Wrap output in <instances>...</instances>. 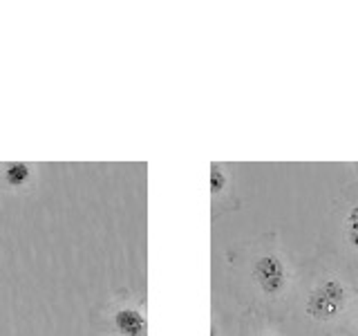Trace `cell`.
Returning a JSON list of instances; mask_svg holds the SVG:
<instances>
[{
  "mask_svg": "<svg viewBox=\"0 0 358 336\" xmlns=\"http://www.w3.org/2000/svg\"><path fill=\"white\" fill-rule=\"evenodd\" d=\"M253 280L257 289L266 296L285 294V289L289 285V267L285 262V258L275 251L262 253L253 265Z\"/></svg>",
  "mask_w": 358,
  "mask_h": 336,
  "instance_id": "3",
  "label": "cell"
},
{
  "mask_svg": "<svg viewBox=\"0 0 358 336\" xmlns=\"http://www.w3.org/2000/svg\"><path fill=\"white\" fill-rule=\"evenodd\" d=\"M345 302H347V289L341 283V278L324 276L320 283L309 291L305 309L313 321L327 323L338 316L345 307Z\"/></svg>",
  "mask_w": 358,
  "mask_h": 336,
  "instance_id": "2",
  "label": "cell"
},
{
  "mask_svg": "<svg viewBox=\"0 0 358 336\" xmlns=\"http://www.w3.org/2000/svg\"><path fill=\"white\" fill-rule=\"evenodd\" d=\"M347 242H350L354 249H358V204H354L347 213Z\"/></svg>",
  "mask_w": 358,
  "mask_h": 336,
  "instance_id": "6",
  "label": "cell"
},
{
  "mask_svg": "<svg viewBox=\"0 0 358 336\" xmlns=\"http://www.w3.org/2000/svg\"><path fill=\"white\" fill-rule=\"evenodd\" d=\"M227 190H229V175L217 162H213L210 164V195L220 197L222 193H227Z\"/></svg>",
  "mask_w": 358,
  "mask_h": 336,
  "instance_id": "5",
  "label": "cell"
},
{
  "mask_svg": "<svg viewBox=\"0 0 358 336\" xmlns=\"http://www.w3.org/2000/svg\"><path fill=\"white\" fill-rule=\"evenodd\" d=\"M36 184V166L29 162H3L0 164V190H29Z\"/></svg>",
  "mask_w": 358,
  "mask_h": 336,
  "instance_id": "4",
  "label": "cell"
},
{
  "mask_svg": "<svg viewBox=\"0 0 358 336\" xmlns=\"http://www.w3.org/2000/svg\"><path fill=\"white\" fill-rule=\"evenodd\" d=\"M96 325L110 336H145L143 300H137L128 291L112 296L103 307L96 312Z\"/></svg>",
  "mask_w": 358,
  "mask_h": 336,
  "instance_id": "1",
  "label": "cell"
},
{
  "mask_svg": "<svg viewBox=\"0 0 358 336\" xmlns=\"http://www.w3.org/2000/svg\"><path fill=\"white\" fill-rule=\"evenodd\" d=\"M260 336H271V334H260Z\"/></svg>",
  "mask_w": 358,
  "mask_h": 336,
  "instance_id": "7",
  "label": "cell"
}]
</instances>
